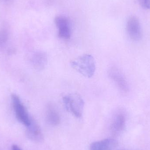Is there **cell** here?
Instances as JSON below:
<instances>
[{
    "label": "cell",
    "instance_id": "9c48e42d",
    "mask_svg": "<svg viewBox=\"0 0 150 150\" xmlns=\"http://www.w3.org/2000/svg\"><path fill=\"white\" fill-rule=\"evenodd\" d=\"M46 118L47 122L53 126H56L60 122L59 114L52 104H49L47 107Z\"/></svg>",
    "mask_w": 150,
    "mask_h": 150
},
{
    "label": "cell",
    "instance_id": "ba28073f",
    "mask_svg": "<svg viewBox=\"0 0 150 150\" xmlns=\"http://www.w3.org/2000/svg\"><path fill=\"white\" fill-rule=\"evenodd\" d=\"M126 119L122 113L117 114L114 117L111 125V128L113 133L118 134L121 132L125 126Z\"/></svg>",
    "mask_w": 150,
    "mask_h": 150
},
{
    "label": "cell",
    "instance_id": "6da1fadb",
    "mask_svg": "<svg viewBox=\"0 0 150 150\" xmlns=\"http://www.w3.org/2000/svg\"><path fill=\"white\" fill-rule=\"evenodd\" d=\"M71 67L85 77L91 78L95 74L96 63L93 57L90 54H84L71 62Z\"/></svg>",
    "mask_w": 150,
    "mask_h": 150
},
{
    "label": "cell",
    "instance_id": "52a82bcc",
    "mask_svg": "<svg viewBox=\"0 0 150 150\" xmlns=\"http://www.w3.org/2000/svg\"><path fill=\"white\" fill-rule=\"evenodd\" d=\"M118 142L113 139H104L92 143L90 146V150H112L116 148Z\"/></svg>",
    "mask_w": 150,
    "mask_h": 150
},
{
    "label": "cell",
    "instance_id": "8992f818",
    "mask_svg": "<svg viewBox=\"0 0 150 150\" xmlns=\"http://www.w3.org/2000/svg\"><path fill=\"white\" fill-rule=\"evenodd\" d=\"M55 23L58 29V34L61 38L69 39L71 36V29L69 21L64 17L55 18Z\"/></svg>",
    "mask_w": 150,
    "mask_h": 150
},
{
    "label": "cell",
    "instance_id": "8fae6325",
    "mask_svg": "<svg viewBox=\"0 0 150 150\" xmlns=\"http://www.w3.org/2000/svg\"><path fill=\"white\" fill-rule=\"evenodd\" d=\"M47 58L46 54L44 52H39L35 57V64L39 69H43L47 64Z\"/></svg>",
    "mask_w": 150,
    "mask_h": 150
},
{
    "label": "cell",
    "instance_id": "30bf717a",
    "mask_svg": "<svg viewBox=\"0 0 150 150\" xmlns=\"http://www.w3.org/2000/svg\"><path fill=\"white\" fill-rule=\"evenodd\" d=\"M27 136L31 140L39 142L43 140V135L39 127L36 124H31L27 127Z\"/></svg>",
    "mask_w": 150,
    "mask_h": 150
},
{
    "label": "cell",
    "instance_id": "5b68a950",
    "mask_svg": "<svg viewBox=\"0 0 150 150\" xmlns=\"http://www.w3.org/2000/svg\"><path fill=\"white\" fill-rule=\"evenodd\" d=\"M127 30L131 40L139 41L142 38V31L140 22L136 17H130L127 22Z\"/></svg>",
    "mask_w": 150,
    "mask_h": 150
},
{
    "label": "cell",
    "instance_id": "7c38bea8",
    "mask_svg": "<svg viewBox=\"0 0 150 150\" xmlns=\"http://www.w3.org/2000/svg\"><path fill=\"white\" fill-rule=\"evenodd\" d=\"M138 1L142 7L150 10V0H138Z\"/></svg>",
    "mask_w": 150,
    "mask_h": 150
},
{
    "label": "cell",
    "instance_id": "5bb4252c",
    "mask_svg": "<svg viewBox=\"0 0 150 150\" xmlns=\"http://www.w3.org/2000/svg\"></svg>",
    "mask_w": 150,
    "mask_h": 150
},
{
    "label": "cell",
    "instance_id": "7a4b0ae2",
    "mask_svg": "<svg viewBox=\"0 0 150 150\" xmlns=\"http://www.w3.org/2000/svg\"><path fill=\"white\" fill-rule=\"evenodd\" d=\"M63 101L66 109L77 118L82 116L84 106V102L82 97L78 93H72L63 98Z\"/></svg>",
    "mask_w": 150,
    "mask_h": 150
},
{
    "label": "cell",
    "instance_id": "3957f363",
    "mask_svg": "<svg viewBox=\"0 0 150 150\" xmlns=\"http://www.w3.org/2000/svg\"><path fill=\"white\" fill-rule=\"evenodd\" d=\"M11 99L13 108L18 120L25 126L29 127L31 124V121L19 97L16 94H13L11 95Z\"/></svg>",
    "mask_w": 150,
    "mask_h": 150
},
{
    "label": "cell",
    "instance_id": "277c9868",
    "mask_svg": "<svg viewBox=\"0 0 150 150\" xmlns=\"http://www.w3.org/2000/svg\"><path fill=\"white\" fill-rule=\"evenodd\" d=\"M108 76L121 92L127 93L129 87L123 73L118 68L112 67L108 71Z\"/></svg>",
    "mask_w": 150,
    "mask_h": 150
},
{
    "label": "cell",
    "instance_id": "4fadbf2b",
    "mask_svg": "<svg viewBox=\"0 0 150 150\" xmlns=\"http://www.w3.org/2000/svg\"><path fill=\"white\" fill-rule=\"evenodd\" d=\"M12 150H22L19 147L16 145H13L12 147Z\"/></svg>",
    "mask_w": 150,
    "mask_h": 150
}]
</instances>
